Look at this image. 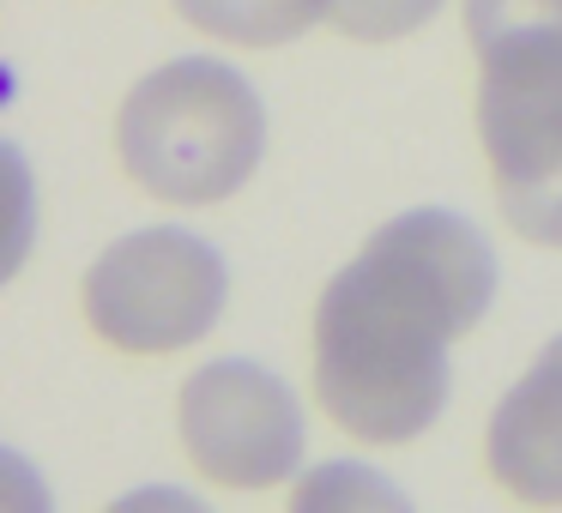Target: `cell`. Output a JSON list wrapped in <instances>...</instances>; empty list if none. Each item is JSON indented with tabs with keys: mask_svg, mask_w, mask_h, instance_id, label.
<instances>
[{
	"mask_svg": "<svg viewBox=\"0 0 562 513\" xmlns=\"http://www.w3.org/2000/svg\"><path fill=\"white\" fill-rule=\"evenodd\" d=\"M496 303V254L465 218L417 206L381 224L321 290L315 392L369 447L417 441L448 404V344Z\"/></svg>",
	"mask_w": 562,
	"mask_h": 513,
	"instance_id": "cell-1",
	"label": "cell"
},
{
	"mask_svg": "<svg viewBox=\"0 0 562 513\" xmlns=\"http://www.w3.org/2000/svg\"><path fill=\"white\" fill-rule=\"evenodd\" d=\"M122 163L151 200L170 206H218L267 151V110L231 61L188 55L146 73L115 122Z\"/></svg>",
	"mask_w": 562,
	"mask_h": 513,
	"instance_id": "cell-2",
	"label": "cell"
},
{
	"mask_svg": "<svg viewBox=\"0 0 562 513\" xmlns=\"http://www.w3.org/2000/svg\"><path fill=\"white\" fill-rule=\"evenodd\" d=\"M224 260L188 230H139L98 254L86 272V320L127 356H170L206 339L224 315Z\"/></svg>",
	"mask_w": 562,
	"mask_h": 513,
	"instance_id": "cell-3",
	"label": "cell"
},
{
	"mask_svg": "<svg viewBox=\"0 0 562 513\" xmlns=\"http://www.w3.org/2000/svg\"><path fill=\"white\" fill-rule=\"evenodd\" d=\"M182 447L212 483L272 489L303 465V411L260 363H206L182 387Z\"/></svg>",
	"mask_w": 562,
	"mask_h": 513,
	"instance_id": "cell-4",
	"label": "cell"
},
{
	"mask_svg": "<svg viewBox=\"0 0 562 513\" xmlns=\"http://www.w3.org/2000/svg\"><path fill=\"white\" fill-rule=\"evenodd\" d=\"M477 134L502 218L526 242L562 248V61L484 67Z\"/></svg>",
	"mask_w": 562,
	"mask_h": 513,
	"instance_id": "cell-5",
	"label": "cell"
},
{
	"mask_svg": "<svg viewBox=\"0 0 562 513\" xmlns=\"http://www.w3.org/2000/svg\"><path fill=\"white\" fill-rule=\"evenodd\" d=\"M484 459L514 501L562 508V332L496 404Z\"/></svg>",
	"mask_w": 562,
	"mask_h": 513,
	"instance_id": "cell-6",
	"label": "cell"
},
{
	"mask_svg": "<svg viewBox=\"0 0 562 513\" xmlns=\"http://www.w3.org/2000/svg\"><path fill=\"white\" fill-rule=\"evenodd\" d=\"M477 67L562 61V0H465Z\"/></svg>",
	"mask_w": 562,
	"mask_h": 513,
	"instance_id": "cell-7",
	"label": "cell"
},
{
	"mask_svg": "<svg viewBox=\"0 0 562 513\" xmlns=\"http://www.w3.org/2000/svg\"><path fill=\"white\" fill-rule=\"evenodd\" d=\"M176 13L218 43L279 49V43L303 37V31L327 13V0H176Z\"/></svg>",
	"mask_w": 562,
	"mask_h": 513,
	"instance_id": "cell-8",
	"label": "cell"
},
{
	"mask_svg": "<svg viewBox=\"0 0 562 513\" xmlns=\"http://www.w3.org/2000/svg\"><path fill=\"white\" fill-rule=\"evenodd\" d=\"M436 13H441V0H327L333 31H345V37H357V43L412 37V31H424Z\"/></svg>",
	"mask_w": 562,
	"mask_h": 513,
	"instance_id": "cell-9",
	"label": "cell"
},
{
	"mask_svg": "<svg viewBox=\"0 0 562 513\" xmlns=\"http://www.w3.org/2000/svg\"><path fill=\"white\" fill-rule=\"evenodd\" d=\"M321 495H375V501H393V508H405V495H393L387 483H369V477H351V471H327V477H315V483L303 489V501H321Z\"/></svg>",
	"mask_w": 562,
	"mask_h": 513,
	"instance_id": "cell-10",
	"label": "cell"
}]
</instances>
